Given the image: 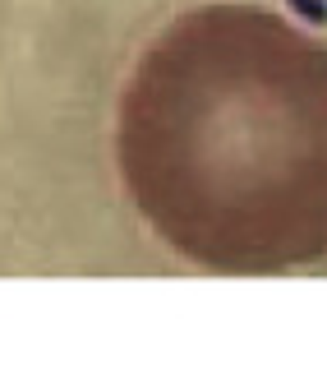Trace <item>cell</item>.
Instances as JSON below:
<instances>
[{"mask_svg":"<svg viewBox=\"0 0 327 365\" xmlns=\"http://www.w3.org/2000/svg\"><path fill=\"white\" fill-rule=\"evenodd\" d=\"M143 222L208 273L327 259V42L258 5L171 19L115 111Z\"/></svg>","mask_w":327,"mask_h":365,"instance_id":"6da1fadb","label":"cell"}]
</instances>
